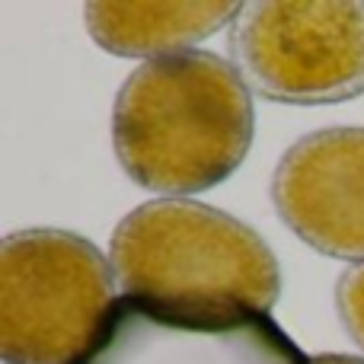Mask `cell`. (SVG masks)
Listing matches in <instances>:
<instances>
[{
	"label": "cell",
	"mask_w": 364,
	"mask_h": 364,
	"mask_svg": "<svg viewBox=\"0 0 364 364\" xmlns=\"http://www.w3.org/2000/svg\"><path fill=\"white\" fill-rule=\"evenodd\" d=\"M256 134L250 87L211 51L144 61L112 106V147L147 192L192 195L230 179Z\"/></svg>",
	"instance_id": "6da1fadb"
},
{
	"label": "cell",
	"mask_w": 364,
	"mask_h": 364,
	"mask_svg": "<svg viewBox=\"0 0 364 364\" xmlns=\"http://www.w3.org/2000/svg\"><path fill=\"white\" fill-rule=\"evenodd\" d=\"M112 272L125 297L233 304L272 314L282 265L240 218L188 198L147 201L112 233Z\"/></svg>",
	"instance_id": "7a4b0ae2"
},
{
	"label": "cell",
	"mask_w": 364,
	"mask_h": 364,
	"mask_svg": "<svg viewBox=\"0 0 364 364\" xmlns=\"http://www.w3.org/2000/svg\"><path fill=\"white\" fill-rule=\"evenodd\" d=\"M115 272L87 237L32 227L0 243V358L74 364L115 307Z\"/></svg>",
	"instance_id": "3957f363"
},
{
	"label": "cell",
	"mask_w": 364,
	"mask_h": 364,
	"mask_svg": "<svg viewBox=\"0 0 364 364\" xmlns=\"http://www.w3.org/2000/svg\"><path fill=\"white\" fill-rule=\"evenodd\" d=\"M243 83L262 100L329 106L364 93V4L259 0L243 4L230 29Z\"/></svg>",
	"instance_id": "277c9868"
},
{
	"label": "cell",
	"mask_w": 364,
	"mask_h": 364,
	"mask_svg": "<svg viewBox=\"0 0 364 364\" xmlns=\"http://www.w3.org/2000/svg\"><path fill=\"white\" fill-rule=\"evenodd\" d=\"M74 364H307L269 314L122 297Z\"/></svg>",
	"instance_id": "5b68a950"
},
{
	"label": "cell",
	"mask_w": 364,
	"mask_h": 364,
	"mask_svg": "<svg viewBox=\"0 0 364 364\" xmlns=\"http://www.w3.org/2000/svg\"><path fill=\"white\" fill-rule=\"evenodd\" d=\"M278 218L307 246L364 262V128H320L284 151L272 176Z\"/></svg>",
	"instance_id": "8992f818"
},
{
	"label": "cell",
	"mask_w": 364,
	"mask_h": 364,
	"mask_svg": "<svg viewBox=\"0 0 364 364\" xmlns=\"http://www.w3.org/2000/svg\"><path fill=\"white\" fill-rule=\"evenodd\" d=\"M243 4H87L83 23L100 48L122 58L182 55L224 29Z\"/></svg>",
	"instance_id": "52a82bcc"
},
{
	"label": "cell",
	"mask_w": 364,
	"mask_h": 364,
	"mask_svg": "<svg viewBox=\"0 0 364 364\" xmlns=\"http://www.w3.org/2000/svg\"><path fill=\"white\" fill-rule=\"evenodd\" d=\"M336 310H339L348 336L364 352V262L342 272L339 284H336Z\"/></svg>",
	"instance_id": "ba28073f"
},
{
	"label": "cell",
	"mask_w": 364,
	"mask_h": 364,
	"mask_svg": "<svg viewBox=\"0 0 364 364\" xmlns=\"http://www.w3.org/2000/svg\"><path fill=\"white\" fill-rule=\"evenodd\" d=\"M307 364H364V358H355V355H314V358H307Z\"/></svg>",
	"instance_id": "9c48e42d"
}]
</instances>
